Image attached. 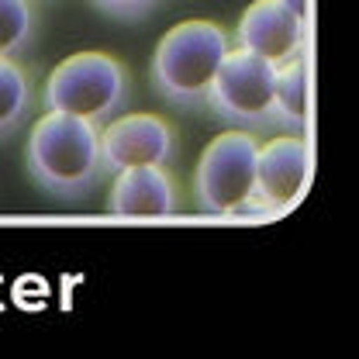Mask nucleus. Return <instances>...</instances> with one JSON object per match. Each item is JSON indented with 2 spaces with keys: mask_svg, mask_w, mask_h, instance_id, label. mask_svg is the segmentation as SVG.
I'll use <instances>...</instances> for the list:
<instances>
[{
  "mask_svg": "<svg viewBox=\"0 0 359 359\" xmlns=\"http://www.w3.org/2000/svg\"><path fill=\"white\" fill-rule=\"evenodd\" d=\"M32 111V76L14 55H0V138L14 135Z\"/></svg>",
  "mask_w": 359,
  "mask_h": 359,
  "instance_id": "nucleus-11",
  "label": "nucleus"
},
{
  "mask_svg": "<svg viewBox=\"0 0 359 359\" xmlns=\"http://www.w3.org/2000/svg\"><path fill=\"white\" fill-rule=\"evenodd\" d=\"M35 39L32 0H0V55H21Z\"/></svg>",
  "mask_w": 359,
  "mask_h": 359,
  "instance_id": "nucleus-12",
  "label": "nucleus"
},
{
  "mask_svg": "<svg viewBox=\"0 0 359 359\" xmlns=\"http://www.w3.org/2000/svg\"><path fill=\"white\" fill-rule=\"evenodd\" d=\"M256 132L231 128L208 142V149L197 159L194 173V197L204 215L235 218L249 215L256 204Z\"/></svg>",
  "mask_w": 359,
  "mask_h": 359,
  "instance_id": "nucleus-4",
  "label": "nucleus"
},
{
  "mask_svg": "<svg viewBox=\"0 0 359 359\" xmlns=\"http://www.w3.org/2000/svg\"><path fill=\"white\" fill-rule=\"evenodd\" d=\"M231 48V35L218 21L194 18L173 25L152 52L149 80L152 90L180 111H201L208 104V90Z\"/></svg>",
  "mask_w": 359,
  "mask_h": 359,
  "instance_id": "nucleus-2",
  "label": "nucleus"
},
{
  "mask_svg": "<svg viewBox=\"0 0 359 359\" xmlns=\"http://www.w3.org/2000/svg\"><path fill=\"white\" fill-rule=\"evenodd\" d=\"M308 32L311 28H304L280 0H252L235 25L231 45L266 59L269 66H283L308 52Z\"/></svg>",
  "mask_w": 359,
  "mask_h": 359,
  "instance_id": "nucleus-8",
  "label": "nucleus"
},
{
  "mask_svg": "<svg viewBox=\"0 0 359 359\" xmlns=\"http://www.w3.org/2000/svg\"><path fill=\"white\" fill-rule=\"evenodd\" d=\"M180 211L177 180L166 166L118 170L107 190V215L114 218H170Z\"/></svg>",
  "mask_w": 359,
  "mask_h": 359,
  "instance_id": "nucleus-9",
  "label": "nucleus"
},
{
  "mask_svg": "<svg viewBox=\"0 0 359 359\" xmlns=\"http://www.w3.org/2000/svg\"><path fill=\"white\" fill-rule=\"evenodd\" d=\"M304 28H311V21H314V0H280Z\"/></svg>",
  "mask_w": 359,
  "mask_h": 359,
  "instance_id": "nucleus-14",
  "label": "nucleus"
},
{
  "mask_svg": "<svg viewBox=\"0 0 359 359\" xmlns=\"http://www.w3.org/2000/svg\"><path fill=\"white\" fill-rule=\"evenodd\" d=\"M177 159V132L159 114H118L100 125V163L104 173L132 166H170Z\"/></svg>",
  "mask_w": 359,
  "mask_h": 359,
  "instance_id": "nucleus-7",
  "label": "nucleus"
},
{
  "mask_svg": "<svg viewBox=\"0 0 359 359\" xmlns=\"http://www.w3.org/2000/svg\"><path fill=\"white\" fill-rule=\"evenodd\" d=\"M314 145L311 135H273L256 152V204L269 215L290 211L311 187Z\"/></svg>",
  "mask_w": 359,
  "mask_h": 359,
  "instance_id": "nucleus-6",
  "label": "nucleus"
},
{
  "mask_svg": "<svg viewBox=\"0 0 359 359\" xmlns=\"http://www.w3.org/2000/svg\"><path fill=\"white\" fill-rule=\"evenodd\" d=\"M28 177L48 197L59 201H80L97 187L104 173L100 163V125L45 111L32 125L28 149H25Z\"/></svg>",
  "mask_w": 359,
  "mask_h": 359,
  "instance_id": "nucleus-1",
  "label": "nucleus"
},
{
  "mask_svg": "<svg viewBox=\"0 0 359 359\" xmlns=\"http://www.w3.org/2000/svg\"><path fill=\"white\" fill-rule=\"evenodd\" d=\"M132 76L111 52H73L45 80V111L73 114L93 125L118 118L128 107Z\"/></svg>",
  "mask_w": 359,
  "mask_h": 359,
  "instance_id": "nucleus-3",
  "label": "nucleus"
},
{
  "mask_svg": "<svg viewBox=\"0 0 359 359\" xmlns=\"http://www.w3.org/2000/svg\"><path fill=\"white\" fill-rule=\"evenodd\" d=\"M273 118L276 128L294 135H311V55L301 52L290 62L276 66L273 76Z\"/></svg>",
  "mask_w": 359,
  "mask_h": 359,
  "instance_id": "nucleus-10",
  "label": "nucleus"
},
{
  "mask_svg": "<svg viewBox=\"0 0 359 359\" xmlns=\"http://www.w3.org/2000/svg\"><path fill=\"white\" fill-rule=\"evenodd\" d=\"M273 76L276 66L266 59L245 52V48H228L215 73V83L208 90V111L235 128L245 132H273Z\"/></svg>",
  "mask_w": 359,
  "mask_h": 359,
  "instance_id": "nucleus-5",
  "label": "nucleus"
},
{
  "mask_svg": "<svg viewBox=\"0 0 359 359\" xmlns=\"http://www.w3.org/2000/svg\"><path fill=\"white\" fill-rule=\"evenodd\" d=\"M90 4L100 14L118 18V21H142V18H149L159 7V0H90Z\"/></svg>",
  "mask_w": 359,
  "mask_h": 359,
  "instance_id": "nucleus-13",
  "label": "nucleus"
}]
</instances>
